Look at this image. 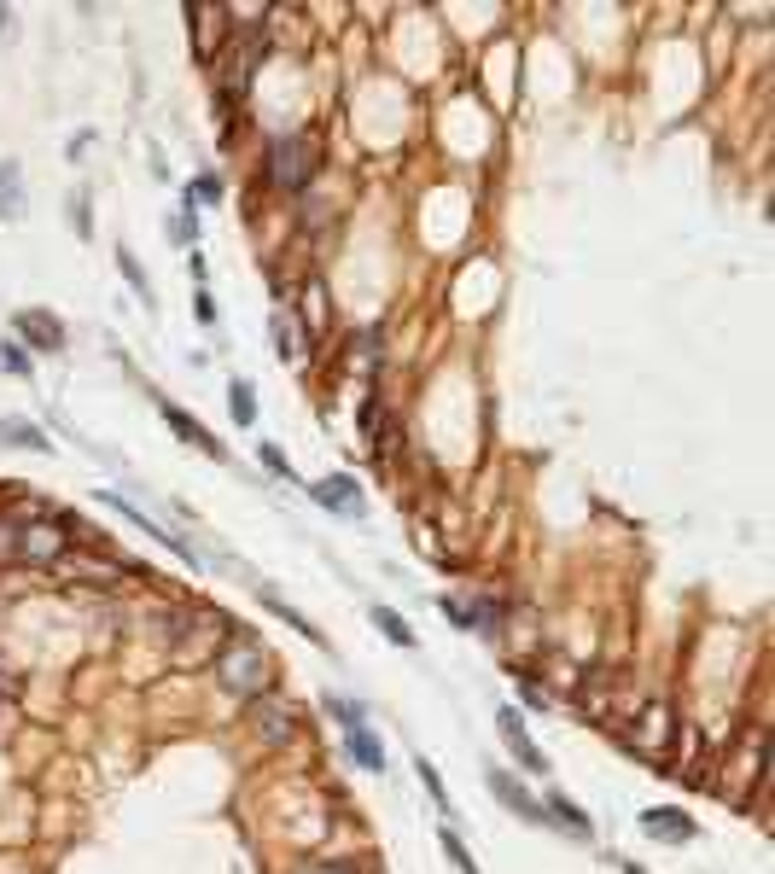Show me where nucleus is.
Listing matches in <instances>:
<instances>
[{
	"label": "nucleus",
	"instance_id": "nucleus-1",
	"mask_svg": "<svg viewBox=\"0 0 775 874\" xmlns=\"http://www.w3.org/2000/svg\"><path fill=\"white\" fill-rule=\"evenodd\" d=\"M263 53H269L263 30H234L216 47V94H222V111L234 100H245V88H251V76L263 65Z\"/></svg>",
	"mask_w": 775,
	"mask_h": 874
},
{
	"label": "nucleus",
	"instance_id": "nucleus-2",
	"mask_svg": "<svg viewBox=\"0 0 775 874\" xmlns=\"http://www.w3.org/2000/svg\"><path fill=\"white\" fill-rule=\"evenodd\" d=\"M315 169H321L315 135H274L269 140V181L280 187V193H309Z\"/></svg>",
	"mask_w": 775,
	"mask_h": 874
},
{
	"label": "nucleus",
	"instance_id": "nucleus-3",
	"mask_svg": "<svg viewBox=\"0 0 775 874\" xmlns=\"http://www.w3.org/2000/svg\"><path fill=\"white\" fill-rule=\"evenodd\" d=\"M216 676H222V688H234V694H263L269 688V653L257 647V641H228L222 653H216Z\"/></svg>",
	"mask_w": 775,
	"mask_h": 874
},
{
	"label": "nucleus",
	"instance_id": "nucleus-4",
	"mask_svg": "<svg viewBox=\"0 0 775 874\" xmlns=\"http://www.w3.org/2000/svg\"><path fill=\"white\" fill-rule=\"evenodd\" d=\"M671 740H676V717L665 700H653V706H641L636 717H630V735H624V746L630 752H641V758H653V764H665L671 758Z\"/></svg>",
	"mask_w": 775,
	"mask_h": 874
},
{
	"label": "nucleus",
	"instance_id": "nucleus-5",
	"mask_svg": "<svg viewBox=\"0 0 775 874\" xmlns=\"http://www.w3.org/2000/svg\"><path fill=\"white\" fill-rule=\"evenodd\" d=\"M18 560H24V566H59V560H65V525H59V519H24V531H18Z\"/></svg>",
	"mask_w": 775,
	"mask_h": 874
},
{
	"label": "nucleus",
	"instance_id": "nucleus-6",
	"mask_svg": "<svg viewBox=\"0 0 775 874\" xmlns=\"http://www.w3.org/2000/svg\"><path fill=\"white\" fill-rule=\"evenodd\" d=\"M251 723H257V735H263V740L286 746V740L298 735V706L263 688V694H251Z\"/></svg>",
	"mask_w": 775,
	"mask_h": 874
},
{
	"label": "nucleus",
	"instance_id": "nucleus-7",
	"mask_svg": "<svg viewBox=\"0 0 775 874\" xmlns=\"http://www.w3.org/2000/svg\"><path fill=\"white\" fill-rule=\"evenodd\" d=\"M641 828H647L653 840H665V845H688V840H694V816H688V810H676V805L641 810Z\"/></svg>",
	"mask_w": 775,
	"mask_h": 874
},
{
	"label": "nucleus",
	"instance_id": "nucleus-8",
	"mask_svg": "<svg viewBox=\"0 0 775 874\" xmlns=\"http://www.w3.org/2000/svg\"><path fill=\"white\" fill-rule=\"evenodd\" d=\"M502 740L513 746V758H519L525 770H548V758L531 746V735H525V717H519L513 706H502Z\"/></svg>",
	"mask_w": 775,
	"mask_h": 874
},
{
	"label": "nucleus",
	"instance_id": "nucleus-9",
	"mask_svg": "<svg viewBox=\"0 0 775 874\" xmlns=\"http://www.w3.org/2000/svg\"><path fill=\"white\" fill-rule=\"evenodd\" d=\"M490 793H496V799H502L513 816H525V822H542V805H537V799H531V793H525V787H519V781H513L507 770H490Z\"/></svg>",
	"mask_w": 775,
	"mask_h": 874
},
{
	"label": "nucleus",
	"instance_id": "nucleus-10",
	"mask_svg": "<svg viewBox=\"0 0 775 874\" xmlns=\"http://www.w3.org/2000/svg\"><path fill=\"white\" fill-rule=\"evenodd\" d=\"M309 496L327 502L333 513H362V490H356L350 478H321V484H309Z\"/></svg>",
	"mask_w": 775,
	"mask_h": 874
},
{
	"label": "nucleus",
	"instance_id": "nucleus-11",
	"mask_svg": "<svg viewBox=\"0 0 775 874\" xmlns=\"http://www.w3.org/2000/svg\"><path fill=\"white\" fill-rule=\"evenodd\" d=\"M18 333L30 338L35 350H59V344H65V327H59L47 309H30V315H18Z\"/></svg>",
	"mask_w": 775,
	"mask_h": 874
},
{
	"label": "nucleus",
	"instance_id": "nucleus-12",
	"mask_svg": "<svg viewBox=\"0 0 775 874\" xmlns=\"http://www.w3.org/2000/svg\"><path fill=\"white\" fill-rule=\"evenodd\" d=\"M350 735H344V746H350V758L362 764V770H385V752H379V740H373L368 723H344Z\"/></svg>",
	"mask_w": 775,
	"mask_h": 874
},
{
	"label": "nucleus",
	"instance_id": "nucleus-13",
	"mask_svg": "<svg viewBox=\"0 0 775 874\" xmlns=\"http://www.w3.org/2000/svg\"><path fill=\"white\" fill-rule=\"evenodd\" d=\"M292 321H304V327H309V344L327 333V286H321V280H309V286H304V315H292Z\"/></svg>",
	"mask_w": 775,
	"mask_h": 874
},
{
	"label": "nucleus",
	"instance_id": "nucleus-14",
	"mask_svg": "<svg viewBox=\"0 0 775 874\" xmlns=\"http://www.w3.org/2000/svg\"><path fill=\"white\" fill-rule=\"evenodd\" d=\"M164 420H169V426H175V432H181V437H187V443H199L204 455H222V443H216V437L204 432V426H199V420H193V414H187V408L164 403Z\"/></svg>",
	"mask_w": 775,
	"mask_h": 874
},
{
	"label": "nucleus",
	"instance_id": "nucleus-15",
	"mask_svg": "<svg viewBox=\"0 0 775 874\" xmlns=\"http://www.w3.org/2000/svg\"><path fill=\"white\" fill-rule=\"evenodd\" d=\"M373 624H379L385 636L397 641V647H414V630H408V624L397 618V612H391V606H373Z\"/></svg>",
	"mask_w": 775,
	"mask_h": 874
},
{
	"label": "nucleus",
	"instance_id": "nucleus-16",
	"mask_svg": "<svg viewBox=\"0 0 775 874\" xmlns=\"http://www.w3.org/2000/svg\"><path fill=\"white\" fill-rule=\"evenodd\" d=\"M548 810H554V816L566 822V834H577V840H589V834H595V822H589V816H583L577 805H566V799H554Z\"/></svg>",
	"mask_w": 775,
	"mask_h": 874
},
{
	"label": "nucleus",
	"instance_id": "nucleus-17",
	"mask_svg": "<svg viewBox=\"0 0 775 874\" xmlns=\"http://www.w3.org/2000/svg\"><path fill=\"white\" fill-rule=\"evenodd\" d=\"M274 338H280L286 362H298V356H304V344H298V327H292V309H280V315H274Z\"/></svg>",
	"mask_w": 775,
	"mask_h": 874
},
{
	"label": "nucleus",
	"instance_id": "nucleus-18",
	"mask_svg": "<svg viewBox=\"0 0 775 874\" xmlns=\"http://www.w3.org/2000/svg\"><path fill=\"white\" fill-rule=\"evenodd\" d=\"M18 531H24V519L0 513V566H18Z\"/></svg>",
	"mask_w": 775,
	"mask_h": 874
},
{
	"label": "nucleus",
	"instance_id": "nucleus-19",
	"mask_svg": "<svg viewBox=\"0 0 775 874\" xmlns=\"http://www.w3.org/2000/svg\"><path fill=\"white\" fill-rule=\"evenodd\" d=\"M18 164H0V222H12V210H18Z\"/></svg>",
	"mask_w": 775,
	"mask_h": 874
},
{
	"label": "nucleus",
	"instance_id": "nucleus-20",
	"mask_svg": "<svg viewBox=\"0 0 775 874\" xmlns=\"http://www.w3.org/2000/svg\"><path fill=\"white\" fill-rule=\"evenodd\" d=\"M228 397H234V420H239V426H251V414H257V397H251V385H245V379H234V391H228Z\"/></svg>",
	"mask_w": 775,
	"mask_h": 874
},
{
	"label": "nucleus",
	"instance_id": "nucleus-21",
	"mask_svg": "<svg viewBox=\"0 0 775 874\" xmlns=\"http://www.w3.org/2000/svg\"><path fill=\"white\" fill-rule=\"evenodd\" d=\"M443 851L455 857V869H461V874H478V863H472V851H467L461 840H455V828H443Z\"/></svg>",
	"mask_w": 775,
	"mask_h": 874
},
{
	"label": "nucleus",
	"instance_id": "nucleus-22",
	"mask_svg": "<svg viewBox=\"0 0 775 874\" xmlns=\"http://www.w3.org/2000/svg\"><path fill=\"white\" fill-rule=\"evenodd\" d=\"M117 269L129 274V286H135L140 298H152V286H146V274H140V263H135V257H129V251H117Z\"/></svg>",
	"mask_w": 775,
	"mask_h": 874
},
{
	"label": "nucleus",
	"instance_id": "nucleus-23",
	"mask_svg": "<svg viewBox=\"0 0 775 874\" xmlns=\"http://www.w3.org/2000/svg\"><path fill=\"white\" fill-rule=\"evenodd\" d=\"M0 437H6V443H30V449H47V437L35 432V426H0Z\"/></svg>",
	"mask_w": 775,
	"mask_h": 874
},
{
	"label": "nucleus",
	"instance_id": "nucleus-24",
	"mask_svg": "<svg viewBox=\"0 0 775 874\" xmlns=\"http://www.w3.org/2000/svg\"><path fill=\"white\" fill-rule=\"evenodd\" d=\"M519 700H525L531 711H548V694H542V682H537V676H525V682H519Z\"/></svg>",
	"mask_w": 775,
	"mask_h": 874
},
{
	"label": "nucleus",
	"instance_id": "nucleus-25",
	"mask_svg": "<svg viewBox=\"0 0 775 874\" xmlns=\"http://www.w3.org/2000/svg\"><path fill=\"white\" fill-rule=\"evenodd\" d=\"M414 770H420V781H426V793H432V799H438V805H443V810H449V793H443V781H438V770H432V764H426V758H420V764H414Z\"/></svg>",
	"mask_w": 775,
	"mask_h": 874
},
{
	"label": "nucleus",
	"instance_id": "nucleus-26",
	"mask_svg": "<svg viewBox=\"0 0 775 874\" xmlns=\"http://www.w3.org/2000/svg\"><path fill=\"white\" fill-rule=\"evenodd\" d=\"M210 199H222V181H216V175H199V181H193V199H187V204H210Z\"/></svg>",
	"mask_w": 775,
	"mask_h": 874
},
{
	"label": "nucleus",
	"instance_id": "nucleus-27",
	"mask_svg": "<svg viewBox=\"0 0 775 874\" xmlns=\"http://www.w3.org/2000/svg\"><path fill=\"white\" fill-rule=\"evenodd\" d=\"M18 688H24V682H18V671H12L6 653H0V700H18Z\"/></svg>",
	"mask_w": 775,
	"mask_h": 874
},
{
	"label": "nucleus",
	"instance_id": "nucleus-28",
	"mask_svg": "<svg viewBox=\"0 0 775 874\" xmlns=\"http://www.w3.org/2000/svg\"><path fill=\"white\" fill-rule=\"evenodd\" d=\"M0 362H6V373H18V379H24V373H30V356H24V350H18V344H6V350H0Z\"/></svg>",
	"mask_w": 775,
	"mask_h": 874
},
{
	"label": "nucleus",
	"instance_id": "nucleus-29",
	"mask_svg": "<svg viewBox=\"0 0 775 874\" xmlns=\"http://www.w3.org/2000/svg\"><path fill=\"white\" fill-rule=\"evenodd\" d=\"M438 606L449 612V618H455V624H478V618H472V606H467V601H455V595H443Z\"/></svg>",
	"mask_w": 775,
	"mask_h": 874
},
{
	"label": "nucleus",
	"instance_id": "nucleus-30",
	"mask_svg": "<svg viewBox=\"0 0 775 874\" xmlns=\"http://www.w3.org/2000/svg\"><path fill=\"white\" fill-rule=\"evenodd\" d=\"M257 455H263V461H269L274 472H286V455H280V449H274V443H263V449H257Z\"/></svg>",
	"mask_w": 775,
	"mask_h": 874
},
{
	"label": "nucleus",
	"instance_id": "nucleus-31",
	"mask_svg": "<svg viewBox=\"0 0 775 874\" xmlns=\"http://www.w3.org/2000/svg\"><path fill=\"white\" fill-rule=\"evenodd\" d=\"M624 874H641V869H624Z\"/></svg>",
	"mask_w": 775,
	"mask_h": 874
}]
</instances>
